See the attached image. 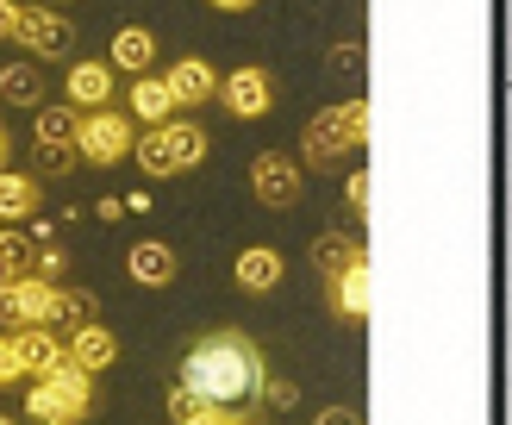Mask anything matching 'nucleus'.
Here are the masks:
<instances>
[{"instance_id":"35","label":"nucleus","mask_w":512,"mask_h":425,"mask_svg":"<svg viewBox=\"0 0 512 425\" xmlns=\"http://www.w3.org/2000/svg\"><path fill=\"white\" fill-rule=\"evenodd\" d=\"M225 425H256V419H238V413H232V419H225Z\"/></svg>"},{"instance_id":"9","label":"nucleus","mask_w":512,"mask_h":425,"mask_svg":"<svg viewBox=\"0 0 512 425\" xmlns=\"http://www.w3.org/2000/svg\"><path fill=\"white\" fill-rule=\"evenodd\" d=\"M219 100H225V113L232 119H263L275 107V82H269V69H232V75H219Z\"/></svg>"},{"instance_id":"31","label":"nucleus","mask_w":512,"mask_h":425,"mask_svg":"<svg viewBox=\"0 0 512 425\" xmlns=\"http://www.w3.org/2000/svg\"><path fill=\"white\" fill-rule=\"evenodd\" d=\"M313 425H363V413H356V407H319Z\"/></svg>"},{"instance_id":"17","label":"nucleus","mask_w":512,"mask_h":425,"mask_svg":"<svg viewBox=\"0 0 512 425\" xmlns=\"http://www.w3.org/2000/svg\"><path fill=\"white\" fill-rule=\"evenodd\" d=\"M107 63L125 69V75H144L150 63H157V32H150V25H125V32H113Z\"/></svg>"},{"instance_id":"1","label":"nucleus","mask_w":512,"mask_h":425,"mask_svg":"<svg viewBox=\"0 0 512 425\" xmlns=\"http://www.w3.org/2000/svg\"><path fill=\"white\" fill-rule=\"evenodd\" d=\"M182 382L194 394L219 400V407H244V400H263V382H269V357L250 332H200L182 357Z\"/></svg>"},{"instance_id":"6","label":"nucleus","mask_w":512,"mask_h":425,"mask_svg":"<svg viewBox=\"0 0 512 425\" xmlns=\"http://www.w3.org/2000/svg\"><path fill=\"white\" fill-rule=\"evenodd\" d=\"M250 194H256V207L288 213L294 200H300V157H281V150L256 157V163H250Z\"/></svg>"},{"instance_id":"10","label":"nucleus","mask_w":512,"mask_h":425,"mask_svg":"<svg viewBox=\"0 0 512 425\" xmlns=\"http://www.w3.org/2000/svg\"><path fill=\"white\" fill-rule=\"evenodd\" d=\"M325 288H331V313H338L344 325H363L369 319V250L356 257L350 269H338V275H325Z\"/></svg>"},{"instance_id":"34","label":"nucleus","mask_w":512,"mask_h":425,"mask_svg":"<svg viewBox=\"0 0 512 425\" xmlns=\"http://www.w3.org/2000/svg\"><path fill=\"white\" fill-rule=\"evenodd\" d=\"M13 275H19V269H13V257H7V250H0V282H13Z\"/></svg>"},{"instance_id":"16","label":"nucleus","mask_w":512,"mask_h":425,"mask_svg":"<svg viewBox=\"0 0 512 425\" xmlns=\"http://www.w3.org/2000/svg\"><path fill=\"white\" fill-rule=\"evenodd\" d=\"M125 94H132V113L144 119V125H163V119H175V113H182V107H175V88H169V75H132V88H125Z\"/></svg>"},{"instance_id":"23","label":"nucleus","mask_w":512,"mask_h":425,"mask_svg":"<svg viewBox=\"0 0 512 425\" xmlns=\"http://www.w3.org/2000/svg\"><path fill=\"white\" fill-rule=\"evenodd\" d=\"M0 100H7V107H44V82H38V69L32 63H7L0 69Z\"/></svg>"},{"instance_id":"7","label":"nucleus","mask_w":512,"mask_h":425,"mask_svg":"<svg viewBox=\"0 0 512 425\" xmlns=\"http://www.w3.org/2000/svg\"><path fill=\"white\" fill-rule=\"evenodd\" d=\"M19 44L32 50L38 63H63V57H75V25L50 7H25L19 13Z\"/></svg>"},{"instance_id":"21","label":"nucleus","mask_w":512,"mask_h":425,"mask_svg":"<svg viewBox=\"0 0 512 425\" xmlns=\"http://www.w3.org/2000/svg\"><path fill=\"white\" fill-rule=\"evenodd\" d=\"M163 138H169V150H175V163H182V175H188V169H200V163H207V150H213V138L200 132L188 113L163 119Z\"/></svg>"},{"instance_id":"26","label":"nucleus","mask_w":512,"mask_h":425,"mask_svg":"<svg viewBox=\"0 0 512 425\" xmlns=\"http://www.w3.org/2000/svg\"><path fill=\"white\" fill-rule=\"evenodd\" d=\"M32 269L44 275V282H63V269H69V250L57 238H32Z\"/></svg>"},{"instance_id":"29","label":"nucleus","mask_w":512,"mask_h":425,"mask_svg":"<svg viewBox=\"0 0 512 425\" xmlns=\"http://www.w3.org/2000/svg\"><path fill=\"white\" fill-rule=\"evenodd\" d=\"M263 400H269L275 413H294V407H300V388L281 382V375H269V382H263Z\"/></svg>"},{"instance_id":"30","label":"nucleus","mask_w":512,"mask_h":425,"mask_svg":"<svg viewBox=\"0 0 512 425\" xmlns=\"http://www.w3.org/2000/svg\"><path fill=\"white\" fill-rule=\"evenodd\" d=\"M344 207H350L356 219L369 213V169H363V163H356V175H350V182H344Z\"/></svg>"},{"instance_id":"18","label":"nucleus","mask_w":512,"mask_h":425,"mask_svg":"<svg viewBox=\"0 0 512 425\" xmlns=\"http://www.w3.org/2000/svg\"><path fill=\"white\" fill-rule=\"evenodd\" d=\"M232 275H238V288H244V294H269V288H281L288 263H281V250L256 244V250H244V257L232 263Z\"/></svg>"},{"instance_id":"14","label":"nucleus","mask_w":512,"mask_h":425,"mask_svg":"<svg viewBox=\"0 0 512 425\" xmlns=\"http://www.w3.org/2000/svg\"><path fill=\"white\" fill-rule=\"evenodd\" d=\"M169 88H175V107H207V100H219V69L207 57H182L169 69Z\"/></svg>"},{"instance_id":"2","label":"nucleus","mask_w":512,"mask_h":425,"mask_svg":"<svg viewBox=\"0 0 512 425\" xmlns=\"http://www.w3.org/2000/svg\"><path fill=\"white\" fill-rule=\"evenodd\" d=\"M38 388H25V425H88L94 413V375L82 363H57V369H44L32 375Z\"/></svg>"},{"instance_id":"37","label":"nucleus","mask_w":512,"mask_h":425,"mask_svg":"<svg viewBox=\"0 0 512 425\" xmlns=\"http://www.w3.org/2000/svg\"><path fill=\"white\" fill-rule=\"evenodd\" d=\"M0 425H19V419H13V413H0Z\"/></svg>"},{"instance_id":"13","label":"nucleus","mask_w":512,"mask_h":425,"mask_svg":"<svg viewBox=\"0 0 512 425\" xmlns=\"http://www.w3.org/2000/svg\"><path fill=\"white\" fill-rule=\"evenodd\" d=\"M69 107H75V113H88V107H113V63H107V57L69 63Z\"/></svg>"},{"instance_id":"25","label":"nucleus","mask_w":512,"mask_h":425,"mask_svg":"<svg viewBox=\"0 0 512 425\" xmlns=\"http://www.w3.org/2000/svg\"><path fill=\"white\" fill-rule=\"evenodd\" d=\"M356 257H363V238H344V232H325V238L313 244V269H319V275H338V269H350Z\"/></svg>"},{"instance_id":"32","label":"nucleus","mask_w":512,"mask_h":425,"mask_svg":"<svg viewBox=\"0 0 512 425\" xmlns=\"http://www.w3.org/2000/svg\"><path fill=\"white\" fill-rule=\"evenodd\" d=\"M19 13H25V7H13V0H0V44H7V38H19Z\"/></svg>"},{"instance_id":"5","label":"nucleus","mask_w":512,"mask_h":425,"mask_svg":"<svg viewBox=\"0 0 512 425\" xmlns=\"http://www.w3.org/2000/svg\"><path fill=\"white\" fill-rule=\"evenodd\" d=\"M32 157H38L44 175H69L75 163H82V150H75V107H38Z\"/></svg>"},{"instance_id":"36","label":"nucleus","mask_w":512,"mask_h":425,"mask_svg":"<svg viewBox=\"0 0 512 425\" xmlns=\"http://www.w3.org/2000/svg\"><path fill=\"white\" fill-rule=\"evenodd\" d=\"M0 163H7V132H0Z\"/></svg>"},{"instance_id":"28","label":"nucleus","mask_w":512,"mask_h":425,"mask_svg":"<svg viewBox=\"0 0 512 425\" xmlns=\"http://www.w3.org/2000/svg\"><path fill=\"white\" fill-rule=\"evenodd\" d=\"M13 382H32V369H25V350H19V332L0 338V388H13Z\"/></svg>"},{"instance_id":"12","label":"nucleus","mask_w":512,"mask_h":425,"mask_svg":"<svg viewBox=\"0 0 512 425\" xmlns=\"http://www.w3.org/2000/svg\"><path fill=\"white\" fill-rule=\"evenodd\" d=\"M63 344H69V363H82L88 375H100V369H113V363H119V338H113L100 319H88V325H75V332H63Z\"/></svg>"},{"instance_id":"3","label":"nucleus","mask_w":512,"mask_h":425,"mask_svg":"<svg viewBox=\"0 0 512 425\" xmlns=\"http://www.w3.org/2000/svg\"><path fill=\"white\" fill-rule=\"evenodd\" d=\"M363 144H369V100L356 94V100H344V107L313 113V125H306V144H300V163H306V169H331V163L356 157Z\"/></svg>"},{"instance_id":"8","label":"nucleus","mask_w":512,"mask_h":425,"mask_svg":"<svg viewBox=\"0 0 512 425\" xmlns=\"http://www.w3.org/2000/svg\"><path fill=\"white\" fill-rule=\"evenodd\" d=\"M50 288H57V282H44L38 269L0 282V319H7L13 332H19V325H50Z\"/></svg>"},{"instance_id":"24","label":"nucleus","mask_w":512,"mask_h":425,"mask_svg":"<svg viewBox=\"0 0 512 425\" xmlns=\"http://www.w3.org/2000/svg\"><path fill=\"white\" fill-rule=\"evenodd\" d=\"M94 319V300L82 294V288H50V325H57V332H75V325H88Z\"/></svg>"},{"instance_id":"33","label":"nucleus","mask_w":512,"mask_h":425,"mask_svg":"<svg viewBox=\"0 0 512 425\" xmlns=\"http://www.w3.org/2000/svg\"><path fill=\"white\" fill-rule=\"evenodd\" d=\"M207 7H213V13H250L256 0H207Z\"/></svg>"},{"instance_id":"4","label":"nucleus","mask_w":512,"mask_h":425,"mask_svg":"<svg viewBox=\"0 0 512 425\" xmlns=\"http://www.w3.org/2000/svg\"><path fill=\"white\" fill-rule=\"evenodd\" d=\"M132 144H138V132H132V119H125V113H113V107L75 113V150H82V163L119 169L125 157H132Z\"/></svg>"},{"instance_id":"20","label":"nucleus","mask_w":512,"mask_h":425,"mask_svg":"<svg viewBox=\"0 0 512 425\" xmlns=\"http://www.w3.org/2000/svg\"><path fill=\"white\" fill-rule=\"evenodd\" d=\"M19 350H25V369H32V375L57 369V363L69 357V344H63L57 325H19Z\"/></svg>"},{"instance_id":"22","label":"nucleus","mask_w":512,"mask_h":425,"mask_svg":"<svg viewBox=\"0 0 512 425\" xmlns=\"http://www.w3.org/2000/svg\"><path fill=\"white\" fill-rule=\"evenodd\" d=\"M132 157H138V169L150 175V182H169V175H182V163H175V150H169V138H163V125H150V132L132 144Z\"/></svg>"},{"instance_id":"27","label":"nucleus","mask_w":512,"mask_h":425,"mask_svg":"<svg viewBox=\"0 0 512 425\" xmlns=\"http://www.w3.org/2000/svg\"><path fill=\"white\" fill-rule=\"evenodd\" d=\"M325 69L331 75H363V38H338L325 50Z\"/></svg>"},{"instance_id":"11","label":"nucleus","mask_w":512,"mask_h":425,"mask_svg":"<svg viewBox=\"0 0 512 425\" xmlns=\"http://www.w3.org/2000/svg\"><path fill=\"white\" fill-rule=\"evenodd\" d=\"M125 275H132L138 288H169L175 275H182V257H175L163 238H144V244L125 250Z\"/></svg>"},{"instance_id":"15","label":"nucleus","mask_w":512,"mask_h":425,"mask_svg":"<svg viewBox=\"0 0 512 425\" xmlns=\"http://www.w3.org/2000/svg\"><path fill=\"white\" fill-rule=\"evenodd\" d=\"M44 207V188H38V175H19L0 163V225H25V219H38Z\"/></svg>"},{"instance_id":"19","label":"nucleus","mask_w":512,"mask_h":425,"mask_svg":"<svg viewBox=\"0 0 512 425\" xmlns=\"http://www.w3.org/2000/svg\"><path fill=\"white\" fill-rule=\"evenodd\" d=\"M238 407H219V400H207V394H194L188 382H175L169 388V419L175 425H225Z\"/></svg>"}]
</instances>
